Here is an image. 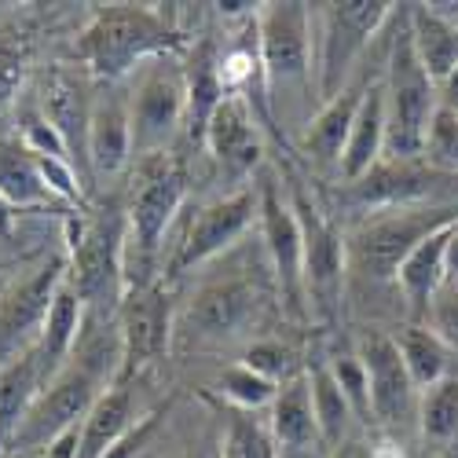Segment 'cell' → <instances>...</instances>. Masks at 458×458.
I'll return each instance as SVG.
<instances>
[{
	"instance_id": "cell-31",
	"label": "cell",
	"mask_w": 458,
	"mask_h": 458,
	"mask_svg": "<svg viewBox=\"0 0 458 458\" xmlns=\"http://www.w3.org/2000/svg\"><path fill=\"white\" fill-rule=\"evenodd\" d=\"M304 374H309V386H312V411H316L319 437L334 451L337 444L349 440V426H352L356 411H352L345 389H341V381H337L330 360H319L316 367H309Z\"/></svg>"
},
{
	"instance_id": "cell-20",
	"label": "cell",
	"mask_w": 458,
	"mask_h": 458,
	"mask_svg": "<svg viewBox=\"0 0 458 458\" xmlns=\"http://www.w3.org/2000/svg\"><path fill=\"white\" fill-rule=\"evenodd\" d=\"M85 316H89L85 301L78 297V290H73V286L63 279V286L55 290L52 309H48V316H45V327H41V334H37V341L30 345L33 356H37V363H41L45 386L73 360V349H78Z\"/></svg>"
},
{
	"instance_id": "cell-43",
	"label": "cell",
	"mask_w": 458,
	"mask_h": 458,
	"mask_svg": "<svg viewBox=\"0 0 458 458\" xmlns=\"http://www.w3.org/2000/svg\"><path fill=\"white\" fill-rule=\"evenodd\" d=\"M447 283H458V220L451 224L447 235Z\"/></svg>"
},
{
	"instance_id": "cell-34",
	"label": "cell",
	"mask_w": 458,
	"mask_h": 458,
	"mask_svg": "<svg viewBox=\"0 0 458 458\" xmlns=\"http://www.w3.org/2000/svg\"><path fill=\"white\" fill-rule=\"evenodd\" d=\"M279 447L268 433V422H260L250 411L227 407V429H224V447L220 458H276Z\"/></svg>"
},
{
	"instance_id": "cell-40",
	"label": "cell",
	"mask_w": 458,
	"mask_h": 458,
	"mask_svg": "<svg viewBox=\"0 0 458 458\" xmlns=\"http://www.w3.org/2000/svg\"><path fill=\"white\" fill-rule=\"evenodd\" d=\"M330 367H334V374H337V381H341V389H345V396H349L352 411H356V414H363V422H370L367 370H363L360 356H356V352H349V356H334V360H330Z\"/></svg>"
},
{
	"instance_id": "cell-39",
	"label": "cell",
	"mask_w": 458,
	"mask_h": 458,
	"mask_svg": "<svg viewBox=\"0 0 458 458\" xmlns=\"http://www.w3.org/2000/svg\"><path fill=\"white\" fill-rule=\"evenodd\" d=\"M429 330L444 341L451 352H458V283H444V290L429 304Z\"/></svg>"
},
{
	"instance_id": "cell-12",
	"label": "cell",
	"mask_w": 458,
	"mask_h": 458,
	"mask_svg": "<svg viewBox=\"0 0 458 458\" xmlns=\"http://www.w3.org/2000/svg\"><path fill=\"white\" fill-rule=\"evenodd\" d=\"M260 239H264V253H268L272 276L279 286V297L286 304V312L293 319H304L309 312V301H304V239H301V224L290 202H283L276 180H264L260 191Z\"/></svg>"
},
{
	"instance_id": "cell-35",
	"label": "cell",
	"mask_w": 458,
	"mask_h": 458,
	"mask_svg": "<svg viewBox=\"0 0 458 458\" xmlns=\"http://www.w3.org/2000/svg\"><path fill=\"white\" fill-rule=\"evenodd\" d=\"M216 389H220V396L232 403L235 411H250V414H257L260 407H272V400H276V393H279L276 381L260 377V374L250 370L246 363L227 367V370L220 374V381H216Z\"/></svg>"
},
{
	"instance_id": "cell-22",
	"label": "cell",
	"mask_w": 458,
	"mask_h": 458,
	"mask_svg": "<svg viewBox=\"0 0 458 458\" xmlns=\"http://www.w3.org/2000/svg\"><path fill=\"white\" fill-rule=\"evenodd\" d=\"M381 155H386V85L370 81L363 92L360 114L352 122L349 143L341 150V162H337L341 180L356 183L360 176H367L381 162Z\"/></svg>"
},
{
	"instance_id": "cell-41",
	"label": "cell",
	"mask_w": 458,
	"mask_h": 458,
	"mask_svg": "<svg viewBox=\"0 0 458 458\" xmlns=\"http://www.w3.org/2000/svg\"><path fill=\"white\" fill-rule=\"evenodd\" d=\"M437 96H440V106H447V110L458 114V70H451L447 78L437 85Z\"/></svg>"
},
{
	"instance_id": "cell-9",
	"label": "cell",
	"mask_w": 458,
	"mask_h": 458,
	"mask_svg": "<svg viewBox=\"0 0 458 458\" xmlns=\"http://www.w3.org/2000/svg\"><path fill=\"white\" fill-rule=\"evenodd\" d=\"M293 213L304 239V301L316 309L319 319H334L345 293V268H349V246L337 224L309 199V191L293 183Z\"/></svg>"
},
{
	"instance_id": "cell-29",
	"label": "cell",
	"mask_w": 458,
	"mask_h": 458,
	"mask_svg": "<svg viewBox=\"0 0 458 458\" xmlns=\"http://www.w3.org/2000/svg\"><path fill=\"white\" fill-rule=\"evenodd\" d=\"M0 195L12 209H45L59 206V199L48 191L41 169H37L33 150L19 140H0Z\"/></svg>"
},
{
	"instance_id": "cell-15",
	"label": "cell",
	"mask_w": 458,
	"mask_h": 458,
	"mask_svg": "<svg viewBox=\"0 0 458 458\" xmlns=\"http://www.w3.org/2000/svg\"><path fill=\"white\" fill-rule=\"evenodd\" d=\"M264 309V293L246 276H224L206 283L191 297L183 312V330L195 341H232L246 334Z\"/></svg>"
},
{
	"instance_id": "cell-13",
	"label": "cell",
	"mask_w": 458,
	"mask_h": 458,
	"mask_svg": "<svg viewBox=\"0 0 458 458\" xmlns=\"http://www.w3.org/2000/svg\"><path fill=\"white\" fill-rule=\"evenodd\" d=\"M356 356L367 370V396L374 422L381 429H400L407 418H418V389L411 381L396 337H389L386 330H370L360 337Z\"/></svg>"
},
{
	"instance_id": "cell-25",
	"label": "cell",
	"mask_w": 458,
	"mask_h": 458,
	"mask_svg": "<svg viewBox=\"0 0 458 458\" xmlns=\"http://www.w3.org/2000/svg\"><path fill=\"white\" fill-rule=\"evenodd\" d=\"M183 85H187V136L202 143L209 118L216 114V106L227 99L224 81H220V55L213 41H199L191 45L187 63H183Z\"/></svg>"
},
{
	"instance_id": "cell-28",
	"label": "cell",
	"mask_w": 458,
	"mask_h": 458,
	"mask_svg": "<svg viewBox=\"0 0 458 458\" xmlns=\"http://www.w3.org/2000/svg\"><path fill=\"white\" fill-rule=\"evenodd\" d=\"M41 389H45V374L33 349H22L0 363V451L12 447L19 422L26 418L30 403L41 396Z\"/></svg>"
},
{
	"instance_id": "cell-14",
	"label": "cell",
	"mask_w": 458,
	"mask_h": 458,
	"mask_svg": "<svg viewBox=\"0 0 458 458\" xmlns=\"http://www.w3.org/2000/svg\"><path fill=\"white\" fill-rule=\"evenodd\" d=\"M257 213H260V199H257V191H250V187L202 206L195 213V220L187 224L183 242L176 246V257L169 260V276H183L191 268H199V264L213 260L216 253L232 250L250 232V224L257 220Z\"/></svg>"
},
{
	"instance_id": "cell-10",
	"label": "cell",
	"mask_w": 458,
	"mask_h": 458,
	"mask_svg": "<svg viewBox=\"0 0 458 458\" xmlns=\"http://www.w3.org/2000/svg\"><path fill=\"white\" fill-rule=\"evenodd\" d=\"M129 122H132V158H147L169 150L173 136L187 122V85L183 66L176 59H155L136 81L129 99Z\"/></svg>"
},
{
	"instance_id": "cell-30",
	"label": "cell",
	"mask_w": 458,
	"mask_h": 458,
	"mask_svg": "<svg viewBox=\"0 0 458 458\" xmlns=\"http://www.w3.org/2000/svg\"><path fill=\"white\" fill-rule=\"evenodd\" d=\"M407 30H411L418 59H422L426 73L437 85L447 78L451 70H458V26L451 19H444L429 4H411Z\"/></svg>"
},
{
	"instance_id": "cell-26",
	"label": "cell",
	"mask_w": 458,
	"mask_h": 458,
	"mask_svg": "<svg viewBox=\"0 0 458 458\" xmlns=\"http://www.w3.org/2000/svg\"><path fill=\"white\" fill-rule=\"evenodd\" d=\"M132 414H136L132 389L114 381L92 403V411L85 414V422L78 429V458H114V451H118V444L132 426Z\"/></svg>"
},
{
	"instance_id": "cell-11",
	"label": "cell",
	"mask_w": 458,
	"mask_h": 458,
	"mask_svg": "<svg viewBox=\"0 0 458 458\" xmlns=\"http://www.w3.org/2000/svg\"><path fill=\"white\" fill-rule=\"evenodd\" d=\"M118 386H129L147 367H155L173 341V301L162 283L132 286L118 309Z\"/></svg>"
},
{
	"instance_id": "cell-24",
	"label": "cell",
	"mask_w": 458,
	"mask_h": 458,
	"mask_svg": "<svg viewBox=\"0 0 458 458\" xmlns=\"http://www.w3.org/2000/svg\"><path fill=\"white\" fill-rule=\"evenodd\" d=\"M268 433H272L276 447H283V451H309V447L323 444L319 426H316V411H312V386H309V374L304 370L279 386V393L268 407Z\"/></svg>"
},
{
	"instance_id": "cell-4",
	"label": "cell",
	"mask_w": 458,
	"mask_h": 458,
	"mask_svg": "<svg viewBox=\"0 0 458 458\" xmlns=\"http://www.w3.org/2000/svg\"><path fill=\"white\" fill-rule=\"evenodd\" d=\"M381 85H386V155L403 158V162L422 158L440 96H437V81L426 73L422 59L414 52L407 26L393 41L389 73Z\"/></svg>"
},
{
	"instance_id": "cell-8",
	"label": "cell",
	"mask_w": 458,
	"mask_h": 458,
	"mask_svg": "<svg viewBox=\"0 0 458 458\" xmlns=\"http://www.w3.org/2000/svg\"><path fill=\"white\" fill-rule=\"evenodd\" d=\"M451 220H458V209H440V206L381 209L377 216L363 220L352 235H345L349 268L363 272L367 279H396L407 253Z\"/></svg>"
},
{
	"instance_id": "cell-16",
	"label": "cell",
	"mask_w": 458,
	"mask_h": 458,
	"mask_svg": "<svg viewBox=\"0 0 458 458\" xmlns=\"http://www.w3.org/2000/svg\"><path fill=\"white\" fill-rule=\"evenodd\" d=\"M63 279H66V253H55L22 283H15L8 293H0V356L12 360L15 352L33 345Z\"/></svg>"
},
{
	"instance_id": "cell-23",
	"label": "cell",
	"mask_w": 458,
	"mask_h": 458,
	"mask_svg": "<svg viewBox=\"0 0 458 458\" xmlns=\"http://www.w3.org/2000/svg\"><path fill=\"white\" fill-rule=\"evenodd\" d=\"M451 224H444V227H437L433 235H426L422 242L407 253V260L400 264V272H396V283H400V290H403V297L411 304V312L418 319L429 316L433 297L447 283V235H451Z\"/></svg>"
},
{
	"instance_id": "cell-38",
	"label": "cell",
	"mask_w": 458,
	"mask_h": 458,
	"mask_svg": "<svg viewBox=\"0 0 458 458\" xmlns=\"http://www.w3.org/2000/svg\"><path fill=\"white\" fill-rule=\"evenodd\" d=\"M250 370H257L260 377H268L276 381V386H283V381L297 377V356L290 345H283V341H272V337H264V341H253L246 360H242Z\"/></svg>"
},
{
	"instance_id": "cell-42",
	"label": "cell",
	"mask_w": 458,
	"mask_h": 458,
	"mask_svg": "<svg viewBox=\"0 0 458 458\" xmlns=\"http://www.w3.org/2000/svg\"><path fill=\"white\" fill-rule=\"evenodd\" d=\"M330 458H370V444L360 440V437H349L345 444H337L330 451Z\"/></svg>"
},
{
	"instance_id": "cell-19",
	"label": "cell",
	"mask_w": 458,
	"mask_h": 458,
	"mask_svg": "<svg viewBox=\"0 0 458 458\" xmlns=\"http://www.w3.org/2000/svg\"><path fill=\"white\" fill-rule=\"evenodd\" d=\"M202 143L209 147V155L216 158V165L227 180L250 176L260 162V132H257V118H253L250 99L227 96L209 118Z\"/></svg>"
},
{
	"instance_id": "cell-18",
	"label": "cell",
	"mask_w": 458,
	"mask_h": 458,
	"mask_svg": "<svg viewBox=\"0 0 458 458\" xmlns=\"http://www.w3.org/2000/svg\"><path fill=\"white\" fill-rule=\"evenodd\" d=\"M437 180H444V173L433 165H422V158H414V162L381 158L367 176H360L356 183H345V202L370 209V213L407 209V206H418L422 199H429Z\"/></svg>"
},
{
	"instance_id": "cell-32",
	"label": "cell",
	"mask_w": 458,
	"mask_h": 458,
	"mask_svg": "<svg viewBox=\"0 0 458 458\" xmlns=\"http://www.w3.org/2000/svg\"><path fill=\"white\" fill-rule=\"evenodd\" d=\"M418 433L433 447L458 440V377H440L437 386L418 393Z\"/></svg>"
},
{
	"instance_id": "cell-5",
	"label": "cell",
	"mask_w": 458,
	"mask_h": 458,
	"mask_svg": "<svg viewBox=\"0 0 458 458\" xmlns=\"http://www.w3.org/2000/svg\"><path fill=\"white\" fill-rule=\"evenodd\" d=\"M257 52L264 96L279 103L286 92H316V19L309 4L283 0L257 12Z\"/></svg>"
},
{
	"instance_id": "cell-3",
	"label": "cell",
	"mask_w": 458,
	"mask_h": 458,
	"mask_svg": "<svg viewBox=\"0 0 458 458\" xmlns=\"http://www.w3.org/2000/svg\"><path fill=\"white\" fill-rule=\"evenodd\" d=\"M187 199V162L173 150H158L136 162L129 187V250H125V290L158 283L155 260L173 216Z\"/></svg>"
},
{
	"instance_id": "cell-2",
	"label": "cell",
	"mask_w": 458,
	"mask_h": 458,
	"mask_svg": "<svg viewBox=\"0 0 458 458\" xmlns=\"http://www.w3.org/2000/svg\"><path fill=\"white\" fill-rule=\"evenodd\" d=\"M125 250L129 216L122 206L81 209L66 220V283L89 312L118 316L125 297Z\"/></svg>"
},
{
	"instance_id": "cell-36",
	"label": "cell",
	"mask_w": 458,
	"mask_h": 458,
	"mask_svg": "<svg viewBox=\"0 0 458 458\" xmlns=\"http://www.w3.org/2000/svg\"><path fill=\"white\" fill-rule=\"evenodd\" d=\"M30 55H33L30 37L19 26H0V114L19 96L30 70Z\"/></svg>"
},
{
	"instance_id": "cell-21",
	"label": "cell",
	"mask_w": 458,
	"mask_h": 458,
	"mask_svg": "<svg viewBox=\"0 0 458 458\" xmlns=\"http://www.w3.org/2000/svg\"><path fill=\"white\" fill-rule=\"evenodd\" d=\"M132 162V122L129 103L118 92H106L92 106L89 125V173L92 176H114Z\"/></svg>"
},
{
	"instance_id": "cell-17",
	"label": "cell",
	"mask_w": 458,
	"mask_h": 458,
	"mask_svg": "<svg viewBox=\"0 0 458 458\" xmlns=\"http://www.w3.org/2000/svg\"><path fill=\"white\" fill-rule=\"evenodd\" d=\"M92 92H89V78L70 66H52L48 78L41 85V118L63 136L73 169H78L81 183H92L89 173V125H92Z\"/></svg>"
},
{
	"instance_id": "cell-1",
	"label": "cell",
	"mask_w": 458,
	"mask_h": 458,
	"mask_svg": "<svg viewBox=\"0 0 458 458\" xmlns=\"http://www.w3.org/2000/svg\"><path fill=\"white\" fill-rule=\"evenodd\" d=\"M73 52L92 81L118 85L140 63L191 52V41L162 12L147 4H96Z\"/></svg>"
},
{
	"instance_id": "cell-44",
	"label": "cell",
	"mask_w": 458,
	"mask_h": 458,
	"mask_svg": "<svg viewBox=\"0 0 458 458\" xmlns=\"http://www.w3.org/2000/svg\"><path fill=\"white\" fill-rule=\"evenodd\" d=\"M12 224H15V209L8 206L4 195H0V239H8V235H12Z\"/></svg>"
},
{
	"instance_id": "cell-33",
	"label": "cell",
	"mask_w": 458,
	"mask_h": 458,
	"mask_svg": "<svg viewBox=\"0 0 458 458\" xmlns=\"http://www.w3.org/2000/svg\"><path fill=\"white\" fill-rule=\"evenodd\" d=\"M396 345L403 352V363L411 370V381H414V389L422 393L429 386H437L440 377H447V345L422 323H411L400 337H396Z\"/></svg>"
},
{
	"instance_id": "cell-37",
	"label": "cell",
	"mask_w": 458,
	"mask_h": 458,
	"mask_svg": "<svg viewBox=\"0 0 458 458\" xmlns=\"http://www.w3.org/2000/svg\"><path fill=\"white\" fill-rule=\"evenodd\" d=\"M426 158L440 173H458V114L447 106H437L429 136H426Z\"/></svg>"
},
{
	"instance_id": "cell-7",
	"label": "cell",
	"mask_w": 458,
	"mask_h": 458,
	"mask_svg": "<svg viewBox=\"0 0 458 458\" xmlns=\"http://www.w3.org/2000/svg\"><path fill=\"white\" fill-rule=\"evenodd\" d=\"M396 4L389 0H337L316 15V96L330 103L349 89V73Z\"/></svg>"
},
{
	"instance_id": "cell-27",
	"label": "cell",
	"mask_w": 458,
	"mask_h": 458,
	"mask_svg": "<svg viewBox=\"0 0 458 458\" xmlns=\"http://www.w3.org/2000/svg\"><path fill=\"white\" fill-rule=\"evenodd\" d=\"M363 92H367V85H352V89H345L341 96H334L330 103L319 106V114L309 122V129H304V136H301L304 155L316 158L319 165H337L341 162V150H345V143H349Z\"/></svg>"
},
{
	"instance_id": "cell-45",
	"label": "cell",
	"mask_w": 458,
	"mask_h": 458,
	"mask_svg": "<svg viewBox=\"0 0 458 458\" xmlns=\"http://www.w3.org/2000/svg\"><path fill=\"white\" fill-rule=\"evenodd\" d=\"M45 458H55V454H45Z\"/></svg>"
},
{
	"instance_id": "cell-6",
	"label": "cell",
	"mask_w": 458,
	"mask_h": 458,
	"mask_svg": "<svg viewBox=\"0 0 458 458\" xmlns=\"http://www.w3.org/2000/svg\"><path fill=\"white\" fill-rule=\"evenodd\" d=\"M99 356H73L48 386L41 389L19 422L12 437V451H52L66 433H73L92 403L103 396V374H99Z\"/></svg>"
}]
</instances>
